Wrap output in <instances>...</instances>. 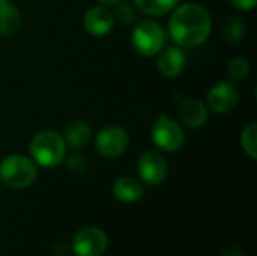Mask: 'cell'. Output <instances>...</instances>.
<instances>
[{
  "instance_id": "cell-1",
  "label": "cell",
  "mask_w": 257,
  "mask_h": 256,
  "mask_svg": "<svg viewBox=\"0 0 257 256\" xmlns=\"http://www.w3.org/2000/svg\"><path fill=\"white\" fill-rule=\"evenodd\" d=\"M211 30V14L199 3L178 5L169 18V35L181 48L202 45L209 38Z\"/></svg>"
},
{
  "instance_id": "cell-2",
  "label": "cell",
  "mask_w": 257,
  "mask_h": 256,
  "mask_svg": "<svg viewBox=\"0 0 257 256\" xmlns=\"http://www.w3.org/2000/svg\"><path fill=\"white\" fill-rule=\"evenodd\" d=\"M32 160L42 167H56L66 157V143L56 130H42L30 140Z\"/></svg>"
},
{
  "instance_id": "cell-3",
  "label": "cell",
  "mask_w": 257,
  "mask_h": 256,
  "mask_svg": "<svg viewBox=\"0 0 257 256\" xmlns=\"http://www.w3.org/2000/svg\"><path fill=\"white\" fill-rule=\"evenodd\" d=\"M36 163L21 154H12L0 161V180L12 189H26L36 181Z\"/></svg>"
},
{
  "instance_id": "cell-4",
  "label": "cell",
  "mask_w": 257,
  "mask_h": 256,
  "mask_svg": "<svg viewBox=\"0 0 257 256\" xmlns=\"http://www.w3.org/2000/svg\"><path fill=\"white\" fill-rule=\"evenodd\" d=\"M167 33L164 27L154 20H143L137 23L131 35L136 51L146 57L157 56L164 48Z\"/></svg>"
},
{
  "instance_id": "cell-5",
  "label": "cell",
  "mask_w": 257,
  "mask_h": 256,
  "mask_svg": "<svg viewBox=\"0 0 257 256\" xmlns=\"http://www.w3.org/2000/svg\"><path fill=\"white\" fill-rule=\"evenodd\" d=\"M152 142L166 152H176L184 146L185 134L179 122L161 113L152 125Z\"/></svg>"
},
{
  "instance_id": "cell-6",
  "label": "cell",
  "mask_w": 257,
  "mask_h": 256,
  "mask_svg": "<svg viewBox=\"0 0 257 256\" xmlns=\"http://www.w3.org/2000/svg\"><path fill=\"white\" fill-rule=\"evenodd\" d=\"M130 145L128 131L119 125L104 127L95 139V149L105 158H114L122 155Z\"/></svg>"
},
{
  "instance_id": "cell-7",
  "label": "cell",
  "mask_w": 257,
  "mask_h": 256,
  "mask_svg": "<svg viewBox=\"0 0 257 256\" xmlns=\"http://www.w3.org/2000/svg\"><path fill=\"white\" fill-rule=\"evenodd\" d=\"M137 170L143 183L148 186H160L169 174L166 157L158 151H145L137 161Z\"/></svg>"
},
{
  "instance_id": "cell-8",
  "label": "cell",
  "mask_w": 257,
  "mask_h": 256,
  "mask_svg": "<svg viewBox=\"0 0 257 256\" xmlns=\"http://www.w3.org/2000/svg\"><path fill=\"white\" fill-rule=\"evenodd\" d=\"M108 246L105 232L99 228L89 226L75 234L72 250L77 256H101Z\"/></svg>"
},
{
  "instance_id": "cell-9",
  "label": "cell",
  "mask_w": 257,
  "mask_h": 256,
  "mask_svg": "<svg viewBox=\"0 0 257 256\" xmlns=\"http://www.w3.org/2000/svg\"><path fill=\"white\" fill-rule=\"evenodd\" d=\"M239 101V91L232 81H218L215 83L206 97V106L208 110L217 113V115H224L229 113L236 107Z\"/></svg>"
},
{
  "instance_id": "cell-10",
  "label": "cell",
  "mask_w": 257,
  "mask_h": 256,
  "mask_svg": "<svg viewBox=\"0 0 257 256\" xmlns=\"http://www.w3.org/2000/svg\"><path fill=\"white\" fill-rule=\"evenodd\" d=\"M83 26L86 32L93 36H104L107 35L114 26V17L107 6L98 5L86 11L83 17Z\"/></svg>"
},
{
  "instance_id": "cell-11",
  "label": "cell",
  "mask_w": 257,
  "mask_h": 256,
  "mask_svg": "<svg viewBox=\"0 0 257 256\" xmlns=\"http://www.w3.org/2000/svg\"><path fill=\"white\" fill-rule=\"evenodd\" d=\"M208 106L197 98L182 100L178 107V116L181 124L190 128L203 127L208 122Z\"/></svg>"
},
{
  "instance_id": "cell-12",
  "label": "cell",
  "mask_w": 257,
  "mask_h": 256,
  "mask_svg": "<svg viewBox=\"0 0 257 256\" xmlns=\"http://www.w3.org/2000/svg\"><path fill=\"white\" fill-rule=\"evenodd\" d=\"M185 54L181 47H167L158 53L157 68L161 75L167 78H175L185 69Z\"/></svg>"
},
{
  "instance_id": "cell-13",
  "label": "cell",
  "mask_w": 257,
  "mask_h": 256,
  "mask_svg": "<svg viewBox=\"0 0 257 256\" xmlns=\"http://www.w3.org/2000/svg\"><path fill=\"white\" fill-rule=\"evenodd\" d=\"M63 140L66 145H69L74 149H80L87 146V143L92 139V128L86 121L75 119L66 124L63 128Z\"/></svg>"
},
{
  "instance_id": "cell-14",
  "label": "cell",
  "mask_w": 257,
  "mask_h": 256,
  "mask_svg": "<svg viewBox=\"0 0 257 256\" xmlns=\"http://www.w3.org/2000/svg\"><path fill=\"white\" fill-rule=\"evenodd\" d=\"M113 195L122 204H134L143 198V187L136 178L122 177L113 184Z\"/></svg>"
},
{
  "instance_id": "cell-15",
  "label": "cell",
  "mask_w": 257,
  "mask_h": 256,
  "mask_svg": "<svg viewBox=\"0 0 257 256\" xmlns=\"http://www.w3.org/2000/svg\"><path fill=\"white\" fill-rule=\"evenodd\" d=\"M21 26V14L11 0L0 2V36H12Z\"/></svg>"
},
{
  "instance_id": "cell-16",
  "label": "cell",
  "mask_w": 257,
  "mask_h": 256,
  "mask_svg": "<svg viewBox=\"0 0 257 256\" xmlns=\"http://www.w3.org/2000/svg\"><path fill=\"white\" fill-rule=\"evenodd\" d=\"M137 9L149 17H160L172 12L181 0H133Z\"/></svg>"
},
{
  "instance_id": "cell-17",
  "label": "cell",
  "mask_w": 257,
  "mask_h": 256,
  "mask_svg": "<svg viewBox=\"0 0 257 256\" xmlns=\"http://www.w3.org/2000/svg\"><path fill=\"white\" fill-rule=\"evenodd\" d=\"M244 33H245V27H244V21L236 17V15H230L224 20L223 24V36L227 42L230 44H238L244 39Z\"/></svg>"
},
{
  "instance_id": "cell-18",
  "label": "cell",
  "mask_w": 257,
  "mask_h": 256,
  "mask_svg": "<svg viewBox=\"0 0 257 256\" xmlns=\"http://www.w3.org/2000/svg\"><path fill=\"white\" fill-rule=\"evenodd\" d=\"M241 146L244 149V152L251 158L256 160L257 158V125L256 122L248 124L242 133H241Z\"/></svg>"
},
{
  "instance_id": "cell-19",
  "label": "cell",
  "mask_w": 257,
  "mask_h": 256,
  "mask_svg": "<svg viewBox=\"0 0 257 256\" xmlns=\"http://www.w3.org/2000/svg\"><path fill=\"white\" fill-rule=\"evenodd\" d=\"M250 71H251L250 62L245 57H241V56L233 57L227 65V74H229V77L232 80H238V81L244 80V78L248 77Z\"/></svg>"
},
{
  "instance_id": "cell-20",
  "label": "cell",
  "mask_w": 257,
  "mask_h": 256,
  "mask_svg": "<svg viewBox=\"0 0 257 256\" xmlns=\"http://www.w3.org/2000/svg\"><path fill=\"white\" fill-rule=\"evenodd\" d=\"M66 167L72 174H83L89 167V160L81 152H74L66 158Z\"/></svg>"
},
{
  "instance_id": "cell-21",
  "label": "cell",
  "mask_w": 257,
  "mask_h": 256,
  "mask_svg": "<svg viewBox=\"0 0 257 256\" xmlns=\"http://www.w3.org/2000/svg\"><path fill=\"white\" fill-rule=\"evenodd\" d=\"M113 17H114V20H117L122 24H131L136 21V12L128 3L117 5V9Z\"/></svg>"
},
{
  "instance_id": "cell-22",
  "label": "cell",
  "mask_w": 257,
  "mask_h": 256,
  "mask_svg": "<svg viewBox=\"0 0 257 256\" xmlns=\"http://www.w3.org/2000/svg\"><path fill=\"white\" fill-rule=\"evenodd\" d=\"M230 3L239 11H251L256 6L257 0H230Z\"/></svg>"
},
{
  "instance_id": "cell-23",
  "label": "cell",
  "mask_w": 257,
  "mask_h": 256,
  "mask_svg": "<svg viewBox=\"0 0 257 256\" xmlns=\"http://www.w3.org/2000/svg\"><path fill=\"white\" fill-rule=\"evenodd\" d=\"M223 256H245V253L239 247H229Z\"/></svg>"
},
{
  "instance_id": "cell-24",
  "label": "cell",
  "mask_w": 257,
  "mask_h": 256,
  "mask_svg": "<svg viewBox=\"0 0 257 256\" xmlns=\"http://www.w3.org/2000/svg\"><path fill=\"white\" fill-rule=\"evenodd\" d=\"M99 5H102V6H116V5H119L122 0H96Z\"/></svg>"
},
{
  "instance_id": "cell-25",
  "label": "cell",
  "mask_w": 257,
  "mask_h": 256,
  "mask_svg": "<svg viewBox=\"0 0 257 256\" xmlns=\"http://www.w3.org/2000/svg\"><path fill=\"white\" fill-rule=\"evenodd\" d=\"M0 2H2V0H0Z\"/></svg>"
}]
</instances>
